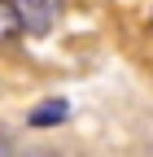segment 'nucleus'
I'll return each instance as SVG.
<instances>
[{
	"label": "nucleus",
	"mask_w": 153,
	"mask_h": 157,
	"mask_svg": "<svg viewBox=\"0 0 153 157\" xmlns=\"http://www.w3.org/2000/svg\"><path fill=\"white\" fill-rule=\"evenodd\" d=\"M13 9L18 17H22V26L26 35H53V26L61 22V13H66V0H13Z\"/></svg>",
	"instance_id": "f257e3e1"
},
{
	"label": "nucleus",
	"mask_w": 153,
	"mask_h": 157,
	"mask_svg": "<svg viewBox=\"0 0 153 157\" xmlns=\"http://www.w3.org/2000/svg\"><path fill=\"white\" fill-rule=\"evenodd\" d=\"M13 148H18V144L9 140V135H0V157H5V153H13Z\"/></svg>",
	"instance_id": "20e7f679"
},
{
	"label": "nucleus",
	"mask_w": 153,
	"mask_h": 157,
	"mask_svg": "<svg viewBox=\"0 0 153 157\" xmlns=\"http://www.w3.org/2000/svg\"><path fill=\"white\" fill-rule=\"evenodd\" d=\"M26 35L22 17H18L13 0H0V48H18V39Z\"/></svg>",
	"instance_id": "f03ea898"
},
{
	"label": "nucleus",
	"mask_w": 153,
	"mask_h": 157,
	"mask_svg": "<svg viewBox=\"0 0 153 157\" xmlns=\"http://www.w3.org/2000/svg\"><path fill=\"white\" fill-rule=\"evenodd\" d=\"M66 118H70V101H61V96H57V101H44V105H35L26 122H31V127H61Z\"/></svg>",
	"instance_id": "7ed1b4c3"
}]
</instances>
